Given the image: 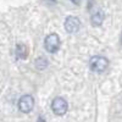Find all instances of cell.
Returning a JSON list of instances; mask_svg holds the SVG:
<instances>
[{
  "label": "cell",
  "instance_id": "6",
  "mask_svg": "<svg viewBox=\"0 0 122 122\" xmlns=\"http://www.w3.org/2000/svg\"><path fill=\"white\" fill-rule=\"evenodd\" d=\"M104 21V12L101 10H97L92 14V23L94 26H100Z\"/></svg>",
  "mask_w": 122,
  "mask_h": 122
},
{
  "label": "cell",
  "instance_id": "7",
  "mask_svg": "<svg viewBox=\"0 0 122 122\" xmlns=\"http://www.w3.org/2000/svg\"><path fill=\"white\" fill-rule=\"evenodd\" d=\"M16 56H17V59H26V56H27V48H26V45H23V44H18L17 45V48H16Z\"/></svg>",
  "mask_w": 122,
  "mask_h": 122
},
{
  "label": "cell",
  "instance_id": "5",
  "mask_svg": "<svg viewBox=\"0 0 122 122\" xmlns=\"http://www.w3.org/2000/svg\"><path fill=\"white\" fill-rule=\"evenodd\" d=\"M81 28V21L76 16H68L65 21V29L68 33H76Z\"/></svg>",
  "mask_w": 122,
  "mask_h": 122
},
{
  "label": "cell",
  "instance_id": "4",
  "mask_svg": "<svg viewBox=\"0 0 122 122\" xmlns=\"http://www.w3.org/2000/svg\"><path fill=\"white\" fill-rule=\"evenodd\" d=\"M34 107V99L32 95H23L18 100V109L20 111H22L23 114H28L33 110Z\"/></svg>",
  "mask_w": 122,
  "mask_h": 122
},
{
  "label": "cell",
  "instance_id": "3",
  "mask_svg": "<svg viewBox=\"0 0 122 122\" xmlns=\"http://www.w3.org/2000/svg\"><path fill=\"white\" fill-rule=\"evenodd\" d=\"M44 46L46 49V51L49 53H56L57 49L60 48V37L55 33H51L46 36L44 40Z\"/></svg>",
  "mask_w": 122,
  "mask_h": 122
},
{
  "label": "cell",
  "instance_id": "9",
  "mask_svg": "<svg viewBox=\"0 0 122 122\" xmlns=\"http://www.w3.org/2000/svg\"><path fill=\"white\" fill-rule=\"evenodd\" d=\"M37 122H45V120H44V117H39Z\"/></svg>",
  "mask_w": 122,
  "mask_h": 122
},
{
  "label": "cell",
  "instance_id": "1",
  "mask_svg": "<svg viewBox=\"0 0 122 122\" xmlns=\"http://www.w3.org/2000/svg\"><path fill=\"white\" fill-rule=\"evenodd\" d=\"M89 66L94 72H104L109 66V60L105 56H100L95 55L90 59L89 61Z\"/></svg>",
  "mask_w": 122,
  "mask_h": 122
},
{
  "label": "cell",
  "instance_id": "2",
  "mask_svg": "<svg viewBox=\"0 0 122 122\" xmlns=\"http://www.w3.org/2000/svg\"><path fill=\"white\" fill-rule=\"evenodd\" d=\"M51 110H53V112L57 116H62L67 112V110H68V104H67V101L64 99V98H55L53 101H51Z\"/></svg>",
  "mask_w": 122,
  "mask_h": 122
},
{
  "label": "cell",
  "instance_id": "8",
  "mask_svg": "<svg viewBox=\"0 0 122 122\" xmlns=\"http://www.w3.org/2000/svg\"><path fill=\"white\" fill-rule=\"evenodd\" d=\"M48 66V60L45 57H39L36 60V67L38 70H44Z\"/></svg>",
  "mask_w": 122,
  "mask_h": 122
}]
</instances>
